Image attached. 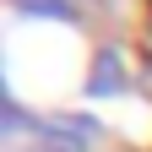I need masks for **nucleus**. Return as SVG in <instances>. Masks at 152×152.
I'll return each mask as SVG.
<instances>
[{
    "label": "nucleus",
    "instance_id": "f257e3e1",
    "mask_svg": "<svg viewBox=\"0 0 152 152\" xmlns=\"http://www.w3.org/2000/svg\"><path fill=\"white\" fill-rule=\"evenodd\" d=\"M38 136L54 141V147H65V152H82L98 141V125L92 120H49V125H38Z\"/></svg>",
    "mask_w": 152,
    "mask_h": 152
},
{
    "label": "nucleus",
    "instance_id": "f03ea898",
    "mask_svg": "<svg viewBox=\"0 0 152 152\" xmlns=\"http://www.w3.org/2000/svg\"><path fill=\"white\" fill-rule=\"evenodd\" d=\"M22 6H27V11H54V16H71V6H65V0H22Z\"/></svg>",
    "mask_w": 152,
    "mask_h": 152
}]
</instances>
